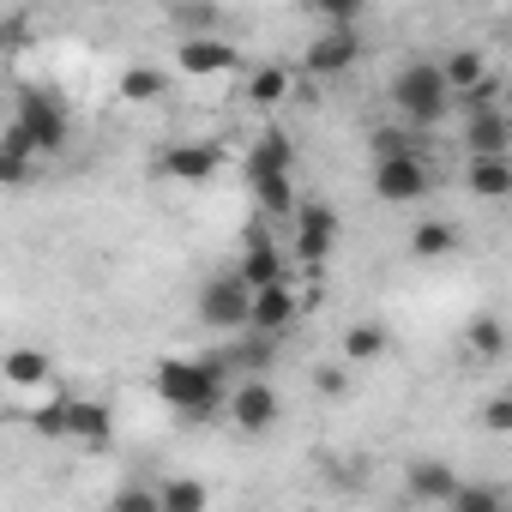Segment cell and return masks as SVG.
<instances>
[{"instance_id":"6da1fadb","label":"cell","mask_w":512,"mask_h":512,"mask_svg":"<svg viewBox=\"0 0 512 512\" xmlns=\"http://www.w3.org/2000/svg\"><path fill=\"white\" fill-rule=\"evenodd\" d=\"M157 398L181 416H211L223 404V356H169L157 362Z\"/></svg>"},{"instance_id":"7a4b0ae2","label":"cell","mask_w":512,"mask_h":512,"mask_svg":"<svg viewBox=\"0 0 512 512\" xmlns=\"http://www.w3.org/2000/svg\"><path fill=\"white\" fill-rule=\"evenodd\" d=\"M392 103H398L404 127H434V121H446V109H452V85L440 79L434 61H410V67H398V79H392Z\"/></svg>"},{"instance_id":"3957f363","label":"cell","mask_w":512,"mask_h":512,"mask_svg":"<svg viewBox=\"0 0 512 512\" xmlns=\"http://www.w3.org/2000/svg\"><path fill=\"white\" fill-rule=\"evenodd\" d=\"M434 187V169L422 163V151H398V157H374V193L386 205H416Z\"/></svg>"},{"instance_id":"277c9868","label":"cell","mask_w":512,"mask_h":512,"mask_svg":"<svg viewBox=\"0 0 512 512\" xmlns=\"http://www.w3.org/2000/svg\"><path fill=\"white\" fill-rule=\"evenodd\" d=\"M13 121L31 133V145H37V151H61V145H67V127H73V121H67V109H61L49 91H37V85H25V91H19Z\"/></svg>"},{"instance_id":"5b68a950","label":"cell","mask_w":512,"mask_h":512,"mask_svg":"<svg viewBox=\"0 0 512 512\" xmlns=\"http://www.w3.org/2000/svg\"><path fill=\"white\" fill-rule=\"evenodd\" d=\"M247 302H253L247 278L241 272H223V278H211L199 290V320L217 326V332H247Z\"/></svg>"},{"instance_id":"8992f818","label":"cell","mask_w":512,"mask_h":512,"mask_svg":"<svg viewBox=\"0 0 512 512\" xmlns=\"http://www.w3.org/2000/svg\"><path fill=\"white\" fill-rule=\"evenodd\" d=\"M229 422H235L241 434H272V428L284 422L278 386H272V380H241V386L229 392Z\"/></svg>"},{"instance_id":"52a82bcc","label":"cell","mask_w":512,"mask_h":512,"mask_svg":"<svg viewBox=\"0 0 512 512\" xmlns=\"http://www.w3.org/2000/svg\"><path fill=\"white\" fill-rule=\"evenodd\" d=\"M290 217H296V260L320 278L326 253H332V241H338V211H332V205H296Z\"/></svg>"},{"instance_id":"ba28073f","label":"cell","mask_w":512,"mask_h":512,"mask_svg":"<svg viewBox=\"0 0 512 512\" xmlns=\"http://www.w3.org/2000/svg\"><path fill=\"white\" fill-rule=\"evenodd\" d=\"M356 61H362V37H356L350 25L320 31V37L308 43V55H302V67H308L314 79H338V73H350Z\"/></svg>"},{"instance_id":"9c48e42d","label":"cell","mask_w":512,"mask_h":512,"mask_svg":"<svg viewBox=\"0 0 512 512\" xmlns=\"http://www.w3.org/2000/svg\"><path fill=\"white\" fill-rule=\"evenodd\" d=\"M175 67H181L187 79H217V73H235V67H241V55H235V43H229V37H181Z\"/></svg>"},{"instance_id":"30bf717a","label":"cell","mask_w":512,"mask_h":512,"mask_svg":"<svg viewBox=\"0 0 512 512\" xmlns=\"http://www.w3.org/2000/svg\"><path fill=\"white\" fill-rule=\"evenodd\" d=\"M217 169H223V151H217V145H205V139H181V145H169V151L157 157V175H169V181H187V187L211 181Z\"/></svg>"},{"instance_id":"8fae6325","label":"cell","mask_w":512,"mask_h":512,"mask_svg":"<svg viewBox=\"0 0 512 512\" xmlns=\"http://www.w3.org/2000/svg\"><path fill=\"white\" fill-rule=\"evenodd\" d=\"M296 314H302V302H296L290 284H260V290H253V302H247V326L253 332H272V338L290 332Z\"/></svg>"},{"instance_id":"7c38bea8","label":"cell","mask_w":512,"mask_h":512,"mask_svg":"<svg viewBox=\"0 0 512 512\" xmlns=\"http://www.w3.org/2000/svg\"><path fill=\"white\" fill-rule=\"evenodd\" d=\"M235 272L247 278V290H260V284H290V272H284V247L272 241V229H247V253H241Z\"/></svg>"},{"instance_id":"4fadbf2b","label":"cell","mask_w":512,"mask_h":512,"mask_svg":"<svg viewBox=\"0 0 512 512\" xmlns=\"http://www.w3.org/2000/svg\"><path fill=\"white\" fill-rule=\"evenodd\" d=\"M404 488H410L416 506H446L452 488H458V476H452V464H440V458H416V464H404Z\"/></svg>"},{"instance_id":"5bb4252c","label":"cell","mask_w":512,"mask_h":512,"mask_svg":"<svg viewBox=\"0 0 512 512\" xmlns=\"http://www.w3.org/2000/svg\"><path fill=\"white\" fill-rule=\"evenodd\" d=\"M464 187L482 199H506L512 193V151H476L464 163Z\"/></svg>"},{"instance_id":"9a60e30c","label":"cell","mask_w":512,"mask_h":512,"mask_svg":"<svg viewBox=\"0 0 512 512\" xmlns=\"http://www.w3.org/2000/svg\"><path fill=\"white\" fill-rule=\"evenodd\" d=\"M464 151H470V157H476V151H512V121H506L500 103L464 115Z\"/></svg>"},{"instance_id":"2e32d148","label":"cell","mask_w":512,"mask_h":512,"mask_svg":"<svg viewBox=\"0 0 512 512\" xmlns=\"http://www.w3.org/2000/svg\"><path fill=\"white\" fill-rule=\"evenodd\" d=\"M290 163H296L290 133H284V127H266L260 139H253V151H247V181H253V175H290Z\"/></svg>"},{"instance_id":"e0dca14e","label":"cell","mask_w":512,"mask_h":512,"mask_svg":"<svg viewBox=\"0 0 512 512\" xmlns=\"http://www.w3.org/2000/svg\"><path fill=\"white\" fill-rule=\"evenodd\" d=\"M31 169H37V145H31V133L13 121L7 139H0V187H25Z\"/></svg>"},{"instance_id":"ac0fdd59","label":"cell","mask_w":512,"mask_h":512,"mask_svg":"<svg viewBox=\"0 0 512 512\" xmlns=\"http://www.w3.org/2000/svg\"><path fill=\"white\" fill-rule=\"evenodd\" d=\"M109 404L103 398H67V434L85 446H109Z\"/></svg>"},{"instance_id":"d6986e66","label":"cell","mask_w":512,"mask_h":512,"mask_svg":"<svg viewBox=\"0 0 512 512\" xmlns=\"http://www.w3.org/2000/svg\"><path fill=\"white\" fill-rule=\"evenodd\" d=\"M169 25L181 37H211V31H223V7H217V0H175Z\"/></svg>"},{"instance_id":"ffe728a7","label":"cell","mask_w":512,"mask_h":512,"mask_svg":"<svg viewBox=\"0 0 512 512\" xmlns=\"http://www.w3.org/2000/svg\"><path fill=\"white\" fill-rule=\"evenodd\" d=\"M290 91H296V73H290V67H260V73L247 79V103H253V109H278Z\"/></svg>"},{"instance_id":"44dd1931","label":"cell","mask_w":512,"mask_h":512,"mask_svg":"<svg viewBox=\"0 0 512 512\" xmlns=\"http://www.w3.org/2000/svg\"><path fill=\"white\" fill-rule=\"evenodd\" d=\"M452 247H458V229L440 223V217H428V223L410 229V253H416V260H446Z\"/></svg>"},{"instance_id":"7402d4cb","label":"cell","mask_w":512,"mask_h":512,"mask_svg":"<svg viewBox=\"0 0 512 512\" xmlns=\"http://www.w3.org/2000/svg\"><path fill=\"white\" fill-rule=\"evenodd\" d=\"M0 380H7V386H43V380H49V356H43V350H7Z\"/></svg>"},{"instance_id":"603a6c76","label":"cell","mask_w":512,"mask_h":512,"mask_svg":"<svg viewBox=\"0 0 512 512\" xmlns=\"http://www.w3.org/2000/svg\"><path fill=\"white\" fill-rule=\"evenodd\" d=\"M169 91V73L163 67H127L121 73V103H157Z\"/></svg>"},{"instance_id":"cb8c5ba5","label":"cell","mask_w":512,"mask_h":512,"mask_svg":"<svg viewBox=\"0 0 512 512\" xmlns=\"http://www.w3.org/2000/svg\"><path fill=\"white\" fill-rule=\"evenodd\" d=\"M253 199H260V211L266 217H290L296 211V193H290V175H253Z\"/></svg>"},{"instance_id":"d4e9b609","label":"cell","mask_w":512,"mask_h":512,"mask_svg":"<svg viewBox=\"0 0 512 512\" xmlns=\"http://www.w3.org/2000/svg\"><path fill=\"white\" fill-rule=\"evenodd\" d=\"M482 73H488V61H482L476 49H452V55L440 61V79H446L452 91H464V85H476Z\"/></svg>"},{"instance_id":"484cf974","label":"cell","mask_w":512,"mask_h":512,"mask_svg":"<svg viewBox=\"0 0 512 512\" xmlns=\"http://www.w3.org/2000/svg\"><path fill=\"white\" fill-rule=\"evenodd\" d=\"M386 356V332L380 326H350L344 332V362H380Z\"/></svg>"},{"instance_id":"4316f807","label":"cell","mask_w":512,"mask_h":512,"mask_svg":"<svg viewBox=\"0 0 512 512\" xmlns=\"http://www.w3.org/2000/svg\"><path fill=\"white\" fill-rule=\"evenodd\" d=\"M470 350H476V356H488V362H494V356H506V326H500L494 314H476V320H470Z\"/></svg>"},{"instance_id":"83f0119b","label":"cell","mask_w":512,"mask_h":512,"mask_svg":"<svg viewBox=\"0 0 512 512\" xmlns=\"http://www.w3.org/2000/svg\"><path fill=\"white\" fill-rule=\"evenodd\" d=\"M205 482H169V488H157V506L163 512H205Z\"/></svg>"},{"instance_id":"f1b7e54d","label":"cell","mask_w":512,"mask_h":512,"mask_svg":"<svg viewBox=\"0 0 512 512\" xmlns=\"http://www.w3.org/2000/svg\"><path fill=\"white\" fill-rule=\"evenodd\" d=\"M452 97H458V109H464V115L494 109V103H500V79H494V73H482L476 85H464V91H452Z\"/></svg>"},{"instance_id":"f546056e","label":"cell","mask_w":512,"mask_h":512,"mask_svg":"<svg viewBox=\"0 0 512 512\" xmlns=\"http://www.w3.org/2000/svg\"><path fill=\"white\" fill-rule=\"evenodd\" d=\"M31 428L43 440H61L67 434V398H49V404H31Z\"/></svg>"},{"instance_id":"4dcf8cb0","label":"cell","mask_w":512,"mask_h":512,"mask_svg":"<svg viewBox=\"0 0 512 512\" xmlns=\"http://www.w3.org/2000/svg\"><path fill=\"white\" fill-rule=\"evenodd\" d=\"M446 506H458V512H500V506H506V494H500V488H464V482H458Z\"/></svg>"},{"instance_id":"1f68e13d","label":"cell","mask_w":512,"mask_h":512,"mask_svg":"<svg viewBox=\"0 0 512 512\" xmlns=\"http://www.w3.org/2000/svg\"><path fill=\"white\" fill-rule=\"evenodd\" d=\"M302 7H308L314 19H326V25H356L368 0H302Z\"/></svg>"},{"instance_id":"d6a6232c","label":"cell","mask_w":512,"mask_h":512,"mask_svg":"<svg viewBox=\"0 0 512 512\" xmlns=\"http://www.w3.org/2000/svg\"><path fill=\"white\" fill-rule=\"evenodd\" d=\"M398 151H416V127H380L374 133V157H398Z\"/></svg>"},{"instance_id":"836d02e7","label":"cell","mask_w":512,"mask_h":512,"mask_svg":"<svg viewBox=\"0 0 512 512\" xmlns=\"http://www.w3.org/2000/svg\"><path fill=\"white\" fill-rule=\"evenodd\" d=\"M482 428H488V434H512V398H506V392H494V398L482 404Z\"/></svg>"},{"instance_id":"e575fe53","label":"cell","mask_w":512,"mask_h":512,"mask_svg":"<svg viewBox=\"0 0 512 512\" xmlns=\"http://www.w3.org/2000/svg\"><path fill=\"white\" fill-rule=\"evenodd\" d=\"M115 506H121V512H163L151 488H121V494H115Z\"/></svg>"},{"instance_id":"d590c367","label":"cell","mask_w":512,"mask_h":512,"mask_svg":"<svg viewBox=\"0 0 512 512\" xmlns=\"http://www.w3.org/2000/svg\"><path fill=\"white\" fill-rule=\"evenodd\" d=\"M320 392L338 398V392H344V368H326V374H320Z\"/></svg>"}]
</instances>
